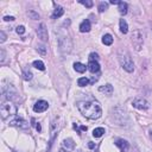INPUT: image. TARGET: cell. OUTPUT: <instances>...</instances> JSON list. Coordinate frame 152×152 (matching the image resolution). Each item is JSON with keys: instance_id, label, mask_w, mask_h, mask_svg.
I'll return each instance as SVG.
<instances>
[{"instance_id": "obj_1", "label": "cell", "mask_w": 152, "mask_h": 152, "mask_svg": "<svg viewBox=\"0 0 152 152\" xmlns=\"http://www.w3.org/2000/svg\"><path fill=\"white\" fill-rule=\"evenodd\" d=\"M77 108L80 113L90 120H96L102 115V109L96 101H78Z\"/></svg>"}, {"instance_id": "obj_2", "label": "cell", "mask_w": 152, "mask_h": 152, "mask_svg": "<svg viewBox=\"0 0 152 152\" xmlns=\"http://www.w3.org/2000/svg\"><path fill=\"white\" fill-rule=\"evenodd\" d=\"M56 34H57V43H58V48L61 50L62 53H69L71 51L72 48V42L71 38L68 33V31H65V28H58L56 30Z\"/></svg>"}, {"instance_id": "obj_3", "label": "cell", "mask_w": 152, "mask_h": 152, "mask_svg": "<svg viewBox=\"0 0 152 152\" xmlns=\"http://www.w3.org/2000/svg\"><path fill=\"white\" fill-rule=\"evenodd\" d=\"M118 58H119V63L124 68V70H126L127 72H133L134 63H133V61H132V58H131V56L127 51L120 50L119 55H118Z\"/></svg>"}, {"instance_id": "obj_4", "label": "cell", "mask_w": 152, "mask_h": 152, "mask_svg": "<svg viewBox=\"0 0 152 152\" xmlns=\"http://www.w3.org/2000/svg\"><path fill=\"white\" fill-rule=\"evenodd\" d=\"M0 114H1V118L4 120L7 119L11 115H15L17 114V107H15V104L12 101L4 102L1 104V107H0Z\"/></svg>"}, {"instance_id": "obj_5", "label": "cell", "mask_w": 152, "mask_h": 152, "mask_svg": "<svg viewBox=\"0 0 152 152\" xmlns=\"http://www.w3.org/2000/svg\"><path fill=\"white\" fill-rule=\"evenodd\" d=\"M131 40H132V44H133L134 49H135L137 51H139V50L141 49V46H142V43H144V40H142V34L140 33V31L135 30V31L132 33V36H131Z\"/></svg>"}, {"instance_id": "obj_6", "label": "cell", "mask_w": 152, "mask_h": 152, "mask_svg": "<svg viewBox=\"0 0 152 152\" xmlns=\"http://www.w3.org/2000/svg\"><path fill=\"white\" fill-rule=\"evenodd\" d=\"M132 104H133L134 108L140 109V110H146V109L150 108V102H148L146 99L140 97V96L135 97V99L132 101Z\"/></svg>"}, {"instance_id": "obj_7", "label": "cell", "mask_w": 152, "mask_h": 152, "mask_svg": "<svg viewBox=\"0 0 152 152\" xmlns=\"http://www.w3.org/2000/svg\"><path fill=\"white\" fill-rule=\"evenodd\" d=\"M2 95L6 99H8V101L14 100V99H18V93H17L15 88L12 84H8L7 87H4L2 88Z\"/></svg>"}, {"instance_id": "obj_8", "label": "cell", "mask_w": 152, "mask_h": 152, "mask_svg": "<svg viewBox=\"0 0 152 152\" xmlns=\"http://www.w3.org/2000/svg\"><path fill=\"white\" fill-rule=\"evenodd\" d=\"M49 108V103L44 100H39L33 104V110L36 113H43Z\"/></svg>"}, {"instance_id": "obj_9", "label": "cell", "mask_w": 152, "mask_h": 152, "mask_svg": "<svg viewBox=\"0 0 152 152\" xmlns=\"http://www.w3.org/2000/svg\"><path fill=\"white\" fill-rule=\"evenodd\" d=\"M10 125L11 126H15V127H19V128H27L28 127V122L26 120H24L23 118H14L13 120L10 121Z\"/></svg>"}, {"instance_id": "obj_10", "label": "cell", "mask_w": 152, "mask_h": 152, "mask_svg": "<svg viewBox=\"0 0 152 152\" xmlns=\"http://www.w3.org/2000/svg\"><path fill=\"white\" fill-rule=\"evenodd\" d=\"M37 34H38V37L40 38V40H43V42H46V40H48V28H46V26H45L44 23H42V24L38 26V28H37Z\"/></svg>"}, {"instance_id": "obj_11", "label": "cell", "mask_w": 152, "mask_h": 152, "mask_svg": "<svg viewBox=\"0 0 152 152\" xmlns=\"http://www.w3.org/2000/svg\"><path fill=\"white\" fill-rule=\"evenodd\" d=\"M88 70L90 71V72H93V74H95V72H99L100 71V64H99V62L97 61H89V63H88Z\"/></svg>"}, {"instance_id": "obj_12", "label": "cell", "mask_w": 152, "mask_h": 152, "mask_svg": "<svg viewBox=\"0 0 152 152\" xmlns=\"http://www.w3.org/2000/svg\"><path fill=\"white\" fill-rule=\"evenodd\" d=\"M115 145L121 150V152H127V150L129 147V144L126 140H124V139H118L115 141Z\"/></svg>"}, {"instance_id": "obj_13", "label": "cell", "mask_w": 152, "mask_h": 152, "mask_svg": "<svg viewBox=\"0 0 152 152\" xmlns=\"http://www.w3.org/2000/svg\"><path fill=\"white\" fill-rule=\"evenodd\" d=\"M99 91L100 93H103V94H106V95H112L113 94V86L112 84H104V86H101L100 88H99Z\"/></svg>"}, {"instance_id": "obj_14", "label": "cell", "mask_w": 152, "mask_h": 152, "mask_svg": "<svg viewBox=\"0 0 152 152\" xmlns=\"http://www.w3.org/2000/svg\"><path fill=\"white\" fill-rule=\"evenodd\" d=\"M91 28V25H90V21L88 19L83 20L81 24H80V31L81 32H89Z\"/></svg>"}, {"instance_id": "obj_15", "label": "cell", "mask_w": 152, "mask_h": 152, "mask_svg": "<svg viewBox=\"0 0 152 152\" xmlns=\"http://www.w3.org/2000/svg\"><path fill=\"white\" fill-rule=\"evenodd\" d=\"M62 145H63V147H64L65 150H68V151H70V150H72V148L75 147V142H74V140H72L71 138L64 139L63 142H62Z\"/></svg>"}, {"instance_id": "obj_16", "label": "cell", "mask_w": 152, "mask_h": 152, "mask_svg": "<svg viewBox=\"0 0 152 152\" xmlns=\"http://www.w3.org/2000/svg\"><path fill=\"white\" fill-rule=\"evenodd\" d=\"M63 13H64V10H63V7L57 5V6L55 7V10H53V13H52V18H53V19H57V18L62 17V15H63Z\"/></svg>"}, {"instance_id": "obj_17", "label": "cell", "mask_w": 152, "mask_h": 152, "mask_svg": "<svg viewBox=\"0 0 152 152\" xmlns=\"http://www.w3.org/2000/svg\"><path fill=\"white\" fill-rule=\"evenodd\" d=\"M74 69H75V71H77L80 74H83L86 71V69H88V68L84 64H82L80 62H76V63H74Z\"/></svg>"}, {"instance_id": "obj_18", "label": "cell", "mask_w": 152, "mask_h": 152, "mask_svg": "<svg viewBox=\"0 0 152 152\" xmlns=\"http://www.w3.org/2000/svg\"><path fill=\"white\" fill-rule=\"evenodd\" d=\"M119 25H120V32L124 33V34H126V33L128 32V25H127L126 20H125V19H120Z\"/></svg>"}, {"instance_id": "obj_19", "label": "cell", "mask_w": 152, "mask_h": 152, "mask_svg": "<svg viewBox=\"0 0 152 152\" xmlns=\"http://www.w3.org/2000/svg\"><path fill=\"white\" fill-rule=\"evenodd\" d=\"M127 8H128L127 2H125V1H120V2H119V13H120V14L125 15V14L127 13Z\"/></svg>"}, {"instance_id": "obj_20", "label": "cell", "mask_w": 152, "mask_h": 152, "mask_svg": "<svg viewBox=\"0 0 152 152\" xmlns=\"http://www.w3.org/2000/svg\"><path fill=\"white\" fill-rule=\"evenodd\" d=\"M102 43H103L104 45H112V44H113V36L109 34V33L104 34V36L102 37Z\"/></svg>"}, {"instance_id": "obj_21", "label": "cell", "mask_w": 152, "mask_h": 152, "mask_svg": "<svg viewBox=\"0 0 152 152\" xmlns=\"http://www.w3.org/2000/svg\"><path fill=\"white\" fill-rule=\"evenodd\" d=\"M104 134V128L103 127H96L94 131H93V137L94 138H100Z\"/></svg>"}, {"instance_id": "obj_22", "label": "cell", "mask_w": 152, "mask_h": 152, "mask_svg": "<svg viewBox=\"0 0 152 152\" xmlns=\"http://www.w3.org/2000/svg\"><path fill=\"white\" fill-rule=\"evenodd\" d=\"M32 72L30 71V69H27V68H25L24 70H23V78L25 80V81H30V80H32Z\"/></svg>"}, {"instance_id": "obj_23", "label": "cell", "mask_w": 152, "mask_h": 152, "mask_svg": "<svg viewBox=\"0 0 152 152\" xmlns=\"http://www.w3.org/2000/svg\"><path fill=\"white\" fill-rule=\"evenodd\" d=\"M77 84H78L80 87H86V86L90 84V81H89V78H87V77H80V78L77 80Z\"/></svg>"}, {"instance_id": "obj_24", "label": "cell", "mask_w": 152, "mask_h": 152, "mask_svg": "<svg viewBox=\"0 0 152 152\" xmlns=\"http://www.w3.org/2000/svg\"><path fill=\"white\" fill-rule=\"evenodd\" d=\"M32 65H33L36 69H38V70H45V65H44L43 61H40V59L34 61V62L32 63Z\"/></svg>"}, {"instance_id": "obj_25", "label": "cell", "mask_w": 152, "mask_h": 152, "mask_svg": "<svg viewBox=\"0 0 152 152\" xmlns=\"http://www.w3.org/2000/svg\"><path fill=\"white\" fill-rule=\"evenodd\" d=\"M27 14H28V17H30L31 19H33V20H38V19H39V14H38L36 11H33V10H30V11L27 12Z\"/></svg>"}, {"instance_id": "obj_26", "label": "cell", "mask_w": 152, "mask_h": 152, "mask_svg": "<svg viewBox=\"0 0 152 152\" xmlns=\"http://www.w3.org/2000/svg\"><path fill=\"white\" fill-rule=\"evenodd\" d=\"M31 122H32V126L36 128V131H37V132H42V126H40V124H39V122H37V121H36V119H33V118H32V119H31Z\"/></svg>"}, {"instance_id": "obj_27", "label": "cell", "mask_w": 152, "mask_h": 152, "mask_svg": "<svg viewBox=\"0 0 152 152\" xmlns=\"http://www.w3.org/2000/svg\"><path fill=\"white\" fill-rule=\"evenodd\" d=\"M97 8H99V12L102 13V12H104V11L108 8V4H107V2H100Z\"/></svg>"}, {"instance_id": "obj_28", "label": "cell", "mask_w": 152, "mask_h": 152, "mask_svg": "<svg viewBox=\"0 0 152 152\" xmlns=\"http://www.w3.org/2000/svg\"><path fill=\"white\" fill-rule=\"evenodd\" d=\"M80 4H82V5H84L86 7H88V8H90V7H93V1H89V0H80Z\"/></svg>"}, {"instance_id": "obj_29", "label": "cell", "mask_w": 152, "mask_h": 152, "mask_svg": "<svg viewBox=\"0 0 152 152\" xmlns=\"http://www.w3.org/2000/svg\"><path fill=\"white\" fill-rule=\"evenodd\" d=\"M89 61H99V55L95 52H91L89 55Z\"/></svg>"}, {"instance_id": "obj_30", "label": "cell", "mask_w": 152, "mask_h": 152, "mask_svg": "<svg viewBox=\"0 0 152 152\" xmlns=\"http://www.w3.org/2000/svg\"><path fill=\"white\" fill-rule=\"evenodd\" d=\"M15 31H17V33H18V34H24V33H25V27H24L23 25H20V26H18V27H17V30H15Z\"/></svg>"}, {"instance_id": "obj_31", "label": "cell", "mask_w": 152, "mask_h": 152, "mask_svg": "<svg viewBox=\"0 0 152 152\" xmlns=\"http://www.w3.org/2000/svg\"><path fill=\"white\" fill-rule=\"evenodd\" d=\"M37 51H39L42 55H45V52H46V50H45V48H44L43 45H39V46H37Z\"/></svg>"}, {"instance_id": "obj_32", "label": "cell", "mask_w": 152, "mask_h": 152, "mask_svg": "<svg viewBox=\"0 0 152 152\" xmlns=\"http://www.w3.org/2000/svg\"><path fill=\"white\" fill-rule=\"evenodd\" d=\"M5 40H6V33L4 31H0V42L4 43Z\"/></svg>"}, {"instance_id": "obj_33", "label": "cell", "mask_w": 152, "mask_h": 152, "mask_svg": "<svg viewBox=\"0 0 152 152\" xmlns=\"http://www.w3.org/2000/svg\"><path fill=\"white\" fill-rule=\"evenodd\" d=\"M0 52H1V58H0V63H4V62H5V50H4V49H1V50H0Z\"/></svg>"}, {"instance_id": "obj_34", "label": "cell", "mask_w": 152, "mask_h": 152, "mask_svg": "<svg viewBox=\"0 0 152 152\" xmlns=\"http://www.w3.org/2000/svg\"><path fill=\"white\" fill-rule=\"evenodd\" d=\"M4 20H5V21H13V20H14V17H12V15H6V17H4Z\"/></svg>"}, {"instance_id": "obj_35", "label": "cell", "mask_w": 152, "mask_h": 152, "mask_svg": "<svg viewBox=\"0 0 152 152\" xmlns=\"http://www.w3.org/2000/svg\"><path fill=\"white\" fill-rule=\"evenodd\" d=\"M97 80H99V76H93V77L89 80V81H90V84H94V83H95Z\"/></svg>"}, {"instance_id": "obj_36", "label": "cell", "mask_w": 152, "mask_h": 152, "mask_svg": "<svg viewBox=\"0 0 152 152\" xmlns=\"http://www.w3.org/2000/svg\"><path fill=\"white\" fill-rule=\"evenodd\" d=\"M119 2L120 1H118V0H110V4H113V5H119Z\"/></svg>"}, {"instance_id": "obj_37", "label": "cell", "mask_w": 152, "mask_h": 152, "mask_svg": "<svg viewBox=\"0 0 152 152\" xmlns=\"http://www.w3.org/2000/svg\"><path fill=\"white\" fill-rule=\"evenodd\" d=\"M88 147H89V148H94V147H95V144H94V142H89V144H88Z\"/></svg>"}, {"instance_id": "obj_38", "label": "cell", "mask_w": 152, "mask_h": 152, "mask_svg": "<svg viewBox=\"0 0 152 152\" xmlns=\"http://www.w3.org/2000/svg\"><path fill=\"white\" fill-rule=\"evenodd\" d=\"M58 152H69V151H68V150H65L64 147H62V148H59V150H58Z\"/></svg>"}, {"instance_id": "obj_39", "label": "cell", "mask_w": 152, "mask_h": 152, "mask_svg": "<svg viewBox=\"0 0 152 152\" xmlns=\"http://www.w3.org/2000/svg\"><path fill=\"white\" fill-rule=\"evenodd\" d=\"M81 131H87V126H81Z\"/></svg>"}, {"instance_id": "obj_40", "label": "cell", "mask_w": 152, "mask_h": 152, "mask_svg": "<svg viewBox=\"0 0 152 152\" xmlns=\"http://www.w3.org/2000/svg\"><path fill=\"white\" fill-rule=\"evenodd\" d=\"M150 138L152 139V129H150Z\"/></svg>"}, {"instance_id": "obj_41", "label": "cell", "mask_w": 152, "mask_h": 152, "mask_svg": "<svg viewBox=\"0 0 152 152\" xmlns=\"http://www.w3.org/2000/svg\"><path fill=\"white\" fill-rule=\"evenodd\" d=\"M13 152H15V151H13Z\"/></svg>"}]
</instances>
